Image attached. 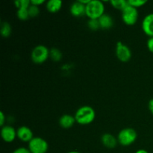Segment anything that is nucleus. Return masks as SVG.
Here are the masks:
<instances>
[{
	"instance_id": "obj_11",
	"label": "nucleus",
	"mask_w": 153,
	"mask_h": 153,
	"mask_svg": "<svg viewBox=\"0 0 153 153\" xmlns=\"http://www.w3.org/2000/svg\"><path fill=\"white\" fill-rule=\"evenodd\" d=\"M142 30L149 37H153V13L146 15L143 18L142 21Z\"/></svg>"
},
{
	"instance_id": "obj_14",
	"label": "nucleus",
	"mask_w": 153,
	"mask_h": 153,
	"mask_svg": "<svg viewBox=\"0 0 153 153\" xmlns=\"http://www.w3.org/2000/svg\"><path fill=\"white\" fill-rule=\"evenodd\" d=\"M76 122L75 117L68 114L62 115L59 119V125L63 128H71L73 126Z\"/></svg>"
},
{
	"instance_id": "obj_17",
	"label": "nucleus",
	"mask_w": 153,
	"mask_h": 153,
	"mask_svg": "<svg viewBox=\"0 0 153 153\" xmlns=\"http://www.w3.org/2000/svg\"><path fill=\"white\" fill-rule=\"evenodd\" d=\"M110 3L112 7L117 10H120L121 11H123L128 4V1H125V0H111Z\"/></svg>"
},
{
	"instance_id": "obj_23",
	"label": "nucleus",
	"mask_w": 153,
	"mask_h": 153,
	"mask_svg": "<svg viewBox=\"0 0 153 153\" xmlns=\"http://www.w3.org/2000/svg\"><path fill=\"white\" fill-rule=\"evenodd\" d=\"M12 153H31L28 148L25 147H19L17 149H14Z\"/></svg>"
},
{
	"instance_id": "obj_16",
	"label": "nucleus",
	"mask_w": 153,
	"mask_h": 153,
	"mask_svg": "<svg viewBox=\"0 0 153 153\" xmlns=\"http://www.w3.org/2000/svg\"><path fill=\"white\" fill-rule=\"evenodd\" d=\"M99 22H100V28H102V29H109L114 25V20L112 16L106 13H104L99 19Z\"/></svg>"
},
{
	"instance_id": "obj_25",
	"label": "nucleus",
	"mask_w": 153,
	"mask_h": 153,
	"mask_svg": "<svg viewBox=\"0 0 153 153\" xmlns=\"http://www.w3.org/2000/svg\"><path fill=\"white\" fill-rule=\"evenodd\" d=\"M6 121V117L2 111L0 112V126L3 127L4 126V123Z\"/></svg>"
},
{
	"instance_id": "obj_5",
	"label": "nucleus",
	"mask_w": 153,
	"mask_h": 153,
	"mask_svg": "<svg viewBox=\"0 0 153 153\" xmlns=\"http://www.w3.org/2000/svg\"><path fill=\"white\" fill-rule=\"evenodd\" d=\"M28 149L31 153H46L49 149V144L46 140L40 137H34L28 143Z\"/></svg>"
},
{
	"instance_id": "obj_12",
	"label": "nucleus",
	"mask_w": 153,
	"mask_h": 153,
	"mask_svg": "<svg viewBox=\"0 0 153 153\" xmlns=\"http://www.w3.org/2000/svg\"><path fill=\"white\" fill-rule=\"evenodd\" d=\"M70 11V13L75 17H81L86 14V5L82 4L79 0L71 4Z\"/></svg>"
},
{
	"instance_id": "obj_28",
	"label": "nucleus",
	"mask_w": 153,
	"mask_h": 153,
	"mask_svg": "<svg viewBox=\"0 0 153 153\" xmlns=\"http://www.w3.org/2000/svg\"><path fill=\"white\" fill-rule=\"evenodd\" d=\"M135 153H149V152H148V151H146V149H138V150L136 151Z\"/></svg>"
},
{
	"instance_id": "obj_24",
	"label": "nucleus",
	"mask_w": 153,
	"mask_h": 153,
	"mask_svg": "<svg viewBox=\"0 0 153 153\" xmlns=\"http://www.w3.org/2000/svg\"><path fill=\"white\" fill-rule=\"evenodd\" d=\"M147 48L149 50V52L153 54V37H149V40H147Z\"/></svg>"
},
{
	"instance_id": "obj_2",
	"label": "nucleus",
	"mask_w": 153,
	"mask_h": 153,
	"mask_svg": "<svg viewBox=\"0 0 153 153\" xmlns=\"http://www.w3.org/2000/svg\"><path fill=\"white\" fill-rule=\"evenodd\" d=\"M105 13V5L100 0H91L86 5V16L90 19H99Z\"/></svg>"
},
{
	"instance_id": "obj_7",
	"label": "nucleus",
	"mask_w": 153,
	"mask_h": 153,
	"mask_svg": "<svg viewBox=\"0 0 153 153\" xmlns=\"http://www.w3.org/2000/svg\"><path fill=\"white\" fill-rule=\"evenodd\" d=\"M15 6L17 8L16 16L20 20H27L30 18L28 13V7L31 2L28 0H16L15 1Z\"/></svg>"
},
{
	"instance_id": "obj_19",
	"label": "nucleus",
	"mask_w": 153,
	"mask_h": 153,
	"mask_svg": "<svg viewBox=\"0 0 153 153\" xmlns=\"http://www.w3.org/2000/svg\"><path fill=\"white\" fill-rule=\"evenodd\" d=\"M49 58L52 60V61L58 62L60 61L62 58V53L59 49L57 48H52L50 49V53H49Z\"/></svg>"
},
{
	"instance_id": "obj_29",
	"label": "nucleus",
	"mask_w": 153,
	"mask_h": 153,
	"mask_svg": "<svg viewBox=\"0 0 153 153\" xmlns=\"http://www.w3.org/2000/svg\"><path fill=\"white\" fill-rule=\"evenodd\" d=\"M67 153H81V152H78V151H70V152H68Z\"/></svg>"
},
{
	"instance_id": "obj_27",
	"label": "nucleus",
	"mask_w": 153,
	"mask_h": 153,
	"mask_svg": "<svg viewBox=\"0 0 153 153\" xmlns=\"http://www.w3.org/2000/svg\"><path fill=\"white\" fill-rule=\"evenodd\" d=\"M148 108H149V111H150L151 114L153 115V98L149 100V104H148Z\"/></svg>"
},
{
	"instance_id": "obj_21",
	"label": "nucleus",
	"mask_w": 153,
	"mask_h": 153,
	"mask_svg": "<svg viewBox=\"0 0 153 153\" xmlns=\"http://www.w3.org/2000/svg\"><path fill=\"white\" fill-rule=\"evenodd\" d=\"M88 26L92 31H97L100 28L99 19H89L88 22Z\"/></svg>"
},
{
	"instance_id": "obj_10",
	"label": "nucleus",
	"mask_w": 153,
	"mask_h": 153,
	"mask_svg": "<svg viewBox=\"0 0 153 153\" xmlns=\"http://www.w3.org/2000/svg\"><path fill=\"white\" fill-rule=\"evenodd\" d=\"M16 137L21 141L29 143L34 138V135L31 128L26 126H22L16 129Z\"/></svg>"
},
{
	"instance_id": "obj_4",
	"label": "nucleus",
	"mask_w": 153,
	"mask_h": 153,
	"mask_svg": "<svg viewBox=\"0 0 153 153\" xmlns=\"http://www.w3.org/2000/svg\"><path fill=\"white\" fill-rule=\"evenodd\" d=\"M49 53H50V50L46 46L38 45L35 46L31 52V60L35 64H43L49 58Z\"/></svg>"
},
{
	"instance_id": "obj_22",
	"label": "nucleus",
	"mask_w": 153,
	"mask_h": 153,
	"mask_svg": "<svg viewBox=\"0 0 153 153\" xmlns=\"http://www.w3.org/2000/svg\"><path fill=\"white\" fill-rule=\"evenodd\" d=\"M146 2H147L146 0H128V4L129 5L132 6L137 9L144 5Z\"/></svg>"
},
{
	"instance_id": "obj_1",
	"label": "nucleus",
	"mask_w": 153,
	"mask_h": 153,
	"mask_svg": "<svg viewBox=\"0 0 153 153\" xmlns=\"http://www.w3.org/2000/svg\"><path fill=\"white\" fill-rule=\"evenodd\" d=\"M74 117L77 123L83 126L88 125L95 120L96 111L91 106L84 105L76 111Z\"/></svg>"
},
{
	"instance_id": "obj_9",
	"label": "nucleus",
	"mask_w": 153,
	"mask_h": 153,
	"mask_svg": "<svg viewBox=\"0 0 153 153\" xmlns=\"http://www.w3.org/2000/svg\"><path fill=\"white\" fill-rule=\"evenodd\" d=\"M1 136L4 142L11 143L16 137V130L11 126L4 125L1 127Z\"/></svg>"
},
{
	"instance_id": "obj_18",
	"label": "nucleus",
	"mask_w": 153,
	"mask_h": 153,
	"mask_svg": "<svg viewBox=\"0 0 153 153\" xmlns=\"http://www.w3.org/2000/svg\"><path fill=\"white\" fill-rule=\"evenodd\" d=\"M1 34L3 37H8L11 34V26L7 22H4L1 25Z\"/></svg>"
},
{
	"instance_id": "obj_15",
	"label": "nucleus",
	"mask_w": 153,
	"mask_h": 153,
	"mask_svg": "<svg viewBox=\"0 0 153 153\" xmlns=\"http://www.w3.org/2000/svg\"><path fill=\"white\" fill-rule=\"evenodd\" d=\"M63 2L61 0H49L46 2V7L49 12L52 13H58L62 7Z\"/></svg>"
},
{
	"instance_id": "obj_20",
	"label": "nucleus",
	"mask_w": 153,
	"mask_h": 153,
	"mask_svg": "<svg viewBox=\"0 0 153 153\" xmlns=\"http://www.w3.org/2000/svg\"><path fill=\"white\" fill-rule=\"evenodd\" d=\"M28 13H29V16L31 18L36 17L40 13V8H39L38 6L31 4L28 7Z\"/></svg>"
},
{
	"instance_id": "obj_13",
	"label": "nucleus",
	"mask_w": 153,
	"mask_h": 153,
	"mask_svg": "<svg viewBox=\"0 0 153 153\" xmlns=\"http://www.w3.org/2000/svg\"><path fill=\"white\" fill-rule=\"evenodd\" d=\"M101 141L103 146L108 149H114L116 147V146L118 143L117 137H114V135L111 134H104L101 137Z\"/></svg>"
},
{
	"instance_id": "obj_6",
	"label": "nucleus",
	"mask_w": 153,
	"mask_h": 153,
	"mask_svg": "<svg viewBox=\"0 0 153 153\" xmlns=\"http://www.w3.org/2000/svg\"><path fill=\"white\" fill-rule=\"evenodd\" d=\"M138 10L132 6L128 5L122 11V19L127 25H134L138 19Z\"/></svg>"
},
{
	"instance_id": "obj_8",
	"label": "nucleus",
	"mask_w": 153,
	"mask_h": 153,
	"mask_svg": "<svg viewBox=\"0 0 153 153\" xmlns=\"http://www.w3.org/2000/svg\"><path fill=\"white\" fill-rule=\"evenodd\" d=\"M116 55L122 62H128L131 58V51L128 46L119 41L116 46Z\"/></svg>"
},
{
	"instance_id": "obj_3",
	"label": "nucleus",
	"mask_w": 153,
	"mask_h": 153,
	"mask_svg": "<svg viewBox=\"0 0 153 153\" xmlns=\"http://www.w3.org/2000/svg\"><path fill=\"white\" fill-rule=\"evenodd\" d=\"M137 138V133L134 128H126L121 130L117 135L118 143L123 146L133 144Z\"/></svg>"
},
{
	"instance_id": "obj_26",
	"label": "nucleus",
	"mask_w": 153,
	"mask_h": 153,
	"mask_svg": "<svg viewBox=\"0 0 153 153\" xmlns=\"http://www.w3.org/2000/svg\"><path fill=\"white\" fill-rule=\"evenodd\" d=\"M30 2H31V4H34V5L39 7L40 4H43L46 1H45V0H31V1H30Z\"/></svg>"
}]
</instances>
